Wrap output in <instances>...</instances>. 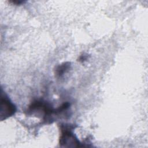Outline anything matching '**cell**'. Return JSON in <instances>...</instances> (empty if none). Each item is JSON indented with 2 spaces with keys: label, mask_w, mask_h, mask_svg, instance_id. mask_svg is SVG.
Segmentation results:
<instances>
[{
  "label": "cell",
  "mask_w": 148,
  "mask_h": 148,
  "mask_svg": "<svg viewBox=\"0 0 148 148\" xmlns=\"http://www.w3.org/2000/svg\"><path fill=\"white\" fill-rule=\"evenodd\" d=\"M28 113L38 116H42L43 120L45 121L53 120L52 116L56 114V109H54L50 104L40 100H36L32 102L28 107Z\"/></svg>",
  "instance_id": "cell-1"
},
{
  "label": "cell",
  "mask_w": 148,
  "mask_h": 148,
  "mask_svg": "<svg viewBox=\"0 0 148 148\" xmlns=\"http://www.w3.org/2000/svg\"><path fill=\"white\" fill-rule=\"evenodd\" d=\"M73 127L70 125H61V135L59 143L61 147H79L84 146L79 140L72 130Z\"/></svg>",
  "instance_id": "cell-2"
},
{
  "label": "cell",
  "mask_w": 148,
  "mask_h": 148,
  "mask_svg": "<svg viewBox=\"0 0 148 148\" xmlns=\"http://www.w3.org/2000/svg\"><path fill=\"white\" fill-rule=\"evenodd\" d=\"M16 105L10 101L7 95L1 89L0 120L3 121L13 116L16 112Z\"/></svg>",
  "instance_id": "cell-3"
},
{
  "label": "cell",
  "mask_w": 148,
  "mask_h": 148,
  "mask_svg": "<svg viewBox=\"0 0 148 148\" xmlns=\"http://www.w3.org/2000/svg\"><path fill=\"white\" fill-rule=\"evenodd\" d=\"M71 63L69 62H64L57 66L55 69V74L57 77H62L70 68Z\"/></svg>",
  "instance_id": "cell-4"
},
{
  "label": "cell",
  "mask_w": 148,
  "mask_h": 148,
  "mask_svg": "<svg viewBox=\"0 0 148 148\" xmlns=\"http://www.w3.org/2000/svg\"><path fill=\"white\" fill-rule=\"evenodd\" d=\"M25 1H18V0H14V1H10V2L13 3V4H16V5H20L21 3H24Z\"/></svg>",
  "instance_id": "cell-5"
}]
</instances>
